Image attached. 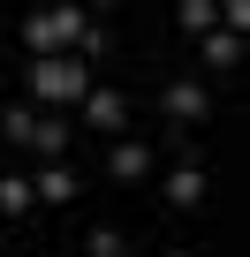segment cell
I'll return each instance as SVG.
<instances>
[{
  "mask_svg": "<svg viewBox=\"0 0 250 257\" xmlns=\"http://www.w3.org/2000/svg\"><path fill=\"white\" fill-rule=\"evenodd\" d=\"M31 197H38V204H76V197H84V182H76L61 159H46V174L31 182Z\"/></svg>",
  "mask_w": 250,
  "mask_h": 257,
  "instance_id": "277c9868",
  "label": "cell"
},
{
  "mask_svg": "<svg viewBox=\"0 0 250 257\" xmlns=\"http://www.w3.org/2000/svg\"><path fill=\"white\" fill-rule=\"evenodd\" d=\"M175 257H182V249H175Z\"/></svg>",
  "mask_w": 250,
  "mask_h": 257,
  "instance_id": "e0dca14e",
  "label": "cell"
},
{
  "mask_svg": "<svg viewBox=\"0 0 250 257\" xmlns=\"http://www.w3.org/2000/svg\"><path fill=\"white\" fill-rule=\"evenodd\" d=\"M84 121L91 128H121V121H129V98H121V91H84Z\"/></svg>",
  "mask_w": 250,
  "mask_h": 257,
  "instance_id": "8992f818",
  "label": "cell"
},
{
  "mask_svg": "<svg viewBox=\"0 0 250 257\" xmlns=\"http://www.w3.org/2000/svg\"><path fill=\"white\" fill-rule=\"evenodd\" d=\"M106 174H114V182H144V174H152V152L121 137V144H106Z\"/></svg>",
  "mask_w": 250,
  "mask_h": 257,
  "instance_id": "5b68a950",
  "label": "cell"
},
{
  "mask_svg": "<svg viewBox=\"0 0 250 257\" xmlns=\"http://www.w3.org/2000/svg\"><path fill=\"white\" fill-rule=\"evenodd\" d=\"M205 189H212V182H205V167H190V159H182V167H167V189H159V197H167L175 212H197V204H205Z\"/></svg>",
  "mask_w": 250,
  "mask_h": 257,
  "instance_id": "7a4b0ae2",
  "label": "cell"
},
{
  "mask_svg": "<svg viewBox=\"0 0 250 257\" xmlns=\"http://www.w3.org/2000/svg\"><path fill=\"white\" fill-rule=\"evenodd\" d=\"M31 204H38V197H31V182H23V174H0V219H23Z\"/></svg>",
  "mask_w": 250,
  "mask_h": 257,
  "instance_id": "ba28073f",
  "label": "cell"
},
{
  "mask_svg": "<svg viewBox=\"0 0 250 257\" xmlns=\"http://www.w3.org/2000/svg\"><path fill=\"white\" fill-rule=\"evenodd\" d=\"M31 152H46V159L68 152V121H61V113H38V121H31Z\"/></svg>",
  "mask_w": 250,
  "mask_h": 257,
  "instance_id": "52a82bcc",
  "label": "cell"
},
{
  "mask_svg": "<svg viewBox=\"0 0 250 257\" xmlns=\"http://www.w3.org/2000/svg\"><path fill=\"white\" fill-rule=\"evenodd\" d=\"M46 16H53V46H76V38L91 31V16H84V8H61V0H53Z\"/></svg>",
  "mask_w": 250,
  "mask_h": 257,
  "instance_id": "9c48e42d",
  "label": "cell"
},
{
  "mask_svg": "<svg viewBox=\"0 0 250 257\" xmlns=\"http://www.w3.org/2000/svg\"><path fill=\"white\" fill-rule=\"evenodd\" d=\"M205 61H212V68H235V61H242V38H235V31H205Z\"/></svg>",
  "mask_w": 250,
  "mask_h": 257,
  "instance_id": "30bf717a",
  "label": "cell"
},
{
  "mask_svg": "<svg viewBox=\"0 0 250 257\" xmlns=\"http://www.w3.org/2000/svg\"><path fill=\"white\" fill-rule=\"evenodd\" d=\"M159 106H167V121H205V113H212V98H205V83H190V76H175Z\"/></svg>",
  "mask_w": 250,
  "mask_h": 257,
  "instance_id": "3957f363",
  "label": "cell"
},
{
  "mask_svg": "<svg viewBox=\"0 0 250 257\" xmlns=\"http://www.w3.org/2000/svg\"><path fill=\"white\" fill-rule=\"evenodd\" d=\"M182 8H212V0H182Z\"/></svg>",
  "mask_w": 250,
  "mask_h": 257,
  "instance_id": "5bb4252c",
  "label": "cell"
},
{
  "mask_svg": "<svg viewBox=\"0 0 250 257\" xmlns=\"http://www.w3.org/2000/svg\"><path fill=\"white\" fill-rule=\"evenodd\" d=\"M84 249H91V257H121V249H129V242H121L114 227H91V242H84Z\"/></svg>",
  "mask_w": 250,
  "mask_h": 257,
  "instance_id": "7c38bea8",
  "label": "cell"
},
{
  "mask_svg": "<svg viewBox=\"0 0 250 257\" xmlns=\"http://www.w3.org/2000/svg\"><path fill=\"white\" fill-rule=\"evenodd\" d=\"M84 8H106V0H84Z\"/></svg>",
  "mask_w": 250,
  "mask_h": 257,
  "instance_id": "9a60e30c",
  "label": "cell"
},
{
  "mask_svg": "<svg viewBox=\"0 0 250 257\" xmlns=\"http://www.w3.org/2000/svg\"><path fill=\"white\" fill-rule=\"evenodd\" d=\"M31 121H38L31 106H8V113H0V137H16V144H31Z\"/></svg>",
  "mask_w": 250,
  "mask_h": 257,
  "instance_id": "8fae6325",
  "label": "cell"
},
{
  "mask_svg": "<svg viewBox=\"0 0 250 257\" xmlns=\"http://www.w3.org/2000/svg\"><path fill=\"white\" fill-rule=\"evenodd\" d=\"M121 257H129V249H121Z\"/></svg>",
  "mask_w": 250,
  "mask_h": 257,
  "instance_id": "2e32d148",
  "label": "cell"
},
{
  "mask_svg": "<svg viewBox=\"0 0 250 257\" xmlns=\"http://www.w3.org/2000/svg\"><path fill=\"white\" fill-rule=\"evenodd\" d=\"M84 91H91L84 53H38V61H31V98H38V106H53V113H61V106H76Z\"/></svg>",
  "mask_w": 250,
  "mask_h": 257,
  "instance_id": "6da1fadb",
  "label": "cell"
},
{
  "mask_svg": "<svg viewBox=\"0 0 250 257\" xmlns=\"http://www.w3.org/2000/svg\"><path fill=\"white\" fill-rule=\"evenodd\" d=\"M175 23H182L190 38H205V31H212V8H175Z\"/></svg>",
  "mask_w": 250,
  "mask_h": 257,
  "instance_id": "4fadbf2b",
  "label": "cell"
}]
</instances>
